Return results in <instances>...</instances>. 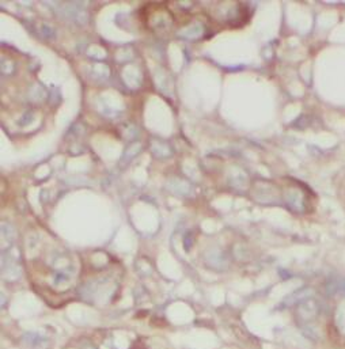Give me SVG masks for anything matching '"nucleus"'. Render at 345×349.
Returning <instances> with one entry per match:
<instances>
[{"instance_id": "obj_1", "label": "nucleus", "mask_w": 345, "mask_h": 349, "mask_svg": "<svg viewBox=\"0 0 345 349\" xmlns=\"http://www.w3.org/2000/svg\"><path fill=\"white\" fill-rule=\"evenodd\" d=\"M337 322H339V326H340L341 330L345 333V310L344 313L339 311V314H337Z\"/></svg>"}]
</instances>
